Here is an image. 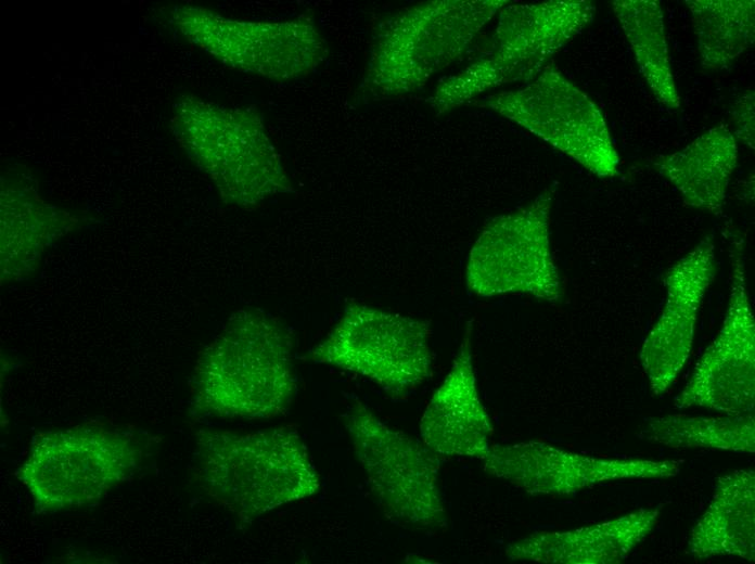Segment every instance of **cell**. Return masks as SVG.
<instances>
[{"mask_svg": "<svg viewBox=\"0 0 755 564\" xmlns=\"http://www.w3.org/2000/svg\"><path fill=\"white\" fill-rule=\"evenodd\" d=\"M295 388L290 333L267 312L243 309L201 352L192 376L190 414L270 419L289 409Z\"/></svg>", "mask_w": 755, "mask_h": 564, "instance_id": "1", "label": "cell"}, {"mask_svg": "<svg viewBox=\"0 0 755 564\" xmlns=\"http://www.w3.org/2000/svg\"><path fill=\"white\" fill-rule=\"evenodd\" d=\"M193 474L205 495L242 524L320 489L306 445L287 427L253 433L201 430Z\"/></svg>", "mask_w": 755, "mask_h": 564, "instance_id": "2", "label": "cell"}, {"mask_svg": "<svg viewBox=\"0 0 755 564\" xmlns=\"http://www.w3.org/2000/svg\"><path fill=\"white\" fill-rule=\"evenodd\" d=\"M170 129L225 203L251 208L274 194L293 191L257 110L182 94L172 105Z\"/></svg>", "mask_w": 755, "mask_h": 564, "instance_id": "3", "label": "cell"}, {"mask_svg": "<svg viewBox=\"0 0 755 564\" xmlns=\"http://www.w3.org/2000/svg\"><path fill=\"white\" fill-rule=\"evenodd\" d=\"M509 2L434 0L383 21L358 88L362 99L400 97L422 88L460 59L486 24Z\"/></svg>", "mask_w": 755, "mask_h": 564, "instance_id": "4", "label": "cell"}, {"mask_svg": "<svg viewBox=\"0 0 755 564\" xmlns=\"http://www.w3.org/2000/svg\"><path fill=\"white\" fill-rule=\"evenodd\" d=\"M594 11L585 0L504 5L484 50L462 70L439 81L428 99L431 106L445 113L487 90L533 80L592 21Z\"/></svg>", "mask_w": 755, "mask_h": 564, "instance_id": "5", "label": "cell"}, {"mask_svg": "<svg viewBox=\"0 0 755 564\" xmlns=\"http://www.w3.org/2000/svg\"><path fill=\"white\" fill-rule=\"evenodd\" d=\"M143 449L131 433L86 424L34 436L15 472L40 513L98 503L140 467Z\"/></svg>", "mask_w": 755, "mask_h": 564, "instance_id": "6", "label": "cell"}, {"mask_svg": "<svg viewBox=\"0 0 755 564\" xmlns=\"http://www.w3.org/2000/svg\"><path fill=\"white\" fill-rule=\"evenodd\" d=\"M344 424L385 517L411 529H445L438 454L421 440L386 425L360 401L345 413Z\"/></svg>", "mask_w": 755, "mask_h": 564, "instance_id": "7", "label": "cell"}, {"mask_svg": "<svg viewBox=\"0 0 755 564\" xmlns=\"http://www.w3.org/2000/svg\"><path fill=\"white\" fill-rule=\"evenodd\" d=\"M431 324L351 302L309 359L369 379L401 398L431 374Z\"/></svg>", "mask_w": 755, "mask_h": 564, "instance_id": "8", "label": "cell"}, {"mask_svg": "<svg viewBox=\"0 0 755 564\" xmlns=\"http://www.w3.org/2000/svg\"><path fill=\"white\" fill-rule=\"evenodd\" d=\"M170 23L192 44L222 64L272 80L312 73L328 49L310 17L282 22L242 21L199 5H174Z\"/></svg>", "mask_w": 755, "mask_h": 564, "instance_id": "9", "label": "cell"}, {"mask_svg": "<svg viewBox=\"0 0 755 564\" xmlns=\"http://www.w3.org/2000/svg\"><path fill=\"white\" fill-rule=\"evenodd\" d=\"M600 178L617 174L619 157L599 106L555 66L525 86L482 100Z\"/></svg>", "mask_w": 755, "mask_h": 564, "instance_id": "10", "label": "cell"}, {"mask_svg": "<svg viewBox=\"0 0 755 564\" xmlns=\"http://www.w3.org/2000/svg\"><path fill=\"white\" fill-rule=\"evenodd\" d=\"M554 188L512 213L492 218L474 243L466 265L469 290L479 297L528 294L551 303L562 295L550 247Z\"/></svg>", "mask_w": 755, "mask_h": 564, "instance_id": "11", "label": "cell"}, {"mask_svg": "<svg viewBox=\"0 0 755 564\" xmlns=\"http://www.w3.org/2000/svg\"><path fill=\"white\" fill-rule=\"evenodd\" d=\"M732 274L722 326L675 398L678 409L703 407L726 414L754 412L755 322L747 295L742 246L731 247Z\"/></svg>", "mask_w": 755, "mask_h": 564, "instance_id": "12", "label": "cell"}, {"mask_svg": "<svg viewBox=\"0 0 755 564\" xmlns=\"http://www.w3.org/2000/svg\"><path fill=\"white\" fill-rule=\"evenodd\" d=\"M484 470L530 495L568 496L596 484L676 476L683 460L609 459L541 441L490 446Z\"/></svg>", "mask_w": 755, "mask_h": 564, "instance_id": "13", "label": "cell"}, {"mask_svg": "<svg viewBox=\"0 0 755 564\" xmlns=\"http://www.w3.org/2000/svg\"><path fill=\"white\" fill-rule=\"evenodd\" d=\"M715 269L714 243L708 235L665 274L666 303L640 351L654 395L669 387L690 356L698 312Z\"/></svg>", "mask_w": 755, "mask_h": 564, "instance_id": "14", "label": "cell"}, {"mask_svg": "<svg viewBox=\"0 0 755 564\" xmlns=\"http://www.w3.org/2000/svg\"><path fill=\"white\" fill-rule=\"evenodd\" d=\"M471 322L452 368L433 394L420 421L421 441L436 454L483 460L490 448V418L476 385Z\"/></svg>", "mask_w": 755, "mask_h": 564, "instance_id": "15", "label": "cell"}, {"mask_svg": "<svg viewBox=\"0 0 755 564\" xmlns=\"http://www.w3.org/2000/svg\"><path fill=\"white\" fill-rule=\"evenodd\" d=\"M658 516L657 509H640L576 529L536 533L510 543L506 554L549 564L619 563L651 533Z\"/></svg>", "mask_w": 755, "mask_h": 564, "instance_id": "16", "label": "cell"}, {"mask_svg": "<svg viewBox=\"0 0 755 564\" xmlns=\"http://www.w3.org/2000/svg\"><path fill=\"white\" fill-rule=\"evenodd\" d=\"M695 559L734 555L755 560V474L738 470L718 478L712 500L692 528Z\"/></svg>", "mask_w": 755, "mask_h": 564, "instance_id": "17", "label": "cell"}, {"mask_svg": "<svg viewBox=\"0 0 755 564\" xmlns=\"http://www.w3.org/2000/svg\"><path fill=\"white\" fill-rule=\"evenodd\" d=\"M738 161L733 133L714 127L681 151L652 163L679 191L686 204L719 215Z\"/></svg>", "mask_w": 755, "mask_h": 564, "instance_id": "18", "label": "cell"}, {"mask_svg": "<svg viewBox=\"0 0 755 564\" xmlns=\"http://www.w3.org/2000/svg\"><path fill=\"white\" fill-rule=\"evenodd\" d=\"M84 216L60 210L44 203L31 177L13 181L2 178L1 258L2 268L22 258L27 272L42 251L59 236L75 229Z\"/></svg>", "mask_w": 755, "mask_h": 564, "instance_id": "19", "label": "cell"}, {"mask_svg": "<svg viewBox=\"0 0 755 564\" xmlns=\"http://www.w3.org/2000/svg\"><path fill=\"white\" fill-rule=\"evenodd\" d=\"M611 7L653 94L666 107L679 108L661 3L657 0H615Z\"/></svg>", "mask_w": 755, "mask_h": 564, "instance_id": "20", "label": "cell"}, {"mask_svg": "<svg viewBox=\"0 0 755 564\" xmlns=\"http://www.w3.org/2000/svg\"><path fill=\"white\" fill-rule=\"evenodd\" d=\"M701 64L721 70L745 52L755 39L753 0H688Z\"/></svg>", "mask_w": 755, "mask_h": 564, "instance_id": "21", "label": "cell"}, {"mask_svg": "<svg viewBox=\"0 0 755 564\" xmlns=\"http://www.w3.org/2000/svg\"><path fill=\"white\" fill-rule=\"evenodd\" d=\"M639 437L674 448H712L735 452L755 451L754 412L718 416L683 414L645 421Z\"/></svg>", "mask_w": 755, "mask_h": 564, "instance_id": "22", "label": "cell"}, {"mask_svg": "<svg viewBox=\"0 0 755 564\" xmlns=\"http://www.w3.org/2000/svg\"><path fill=\"white\" fill-rule=\"evenodd\" d=\"M731 114L735 134L754 150V92L752 90L735 101Z\"/></svg>", "mask_w": 755, "mask_h": 564, "instance_id": "23", "label": "cell"}]
</instances>
